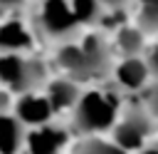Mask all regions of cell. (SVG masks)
<instances>
[{
  "label": "cell",
  "mask_w": 158,
  "mask_h": 154,
  "mask_svg": "<svg viewBox=\"0 0 158 154\" xmlns=\"http://www.w3.org/2000/svg\"><path fill=\"white\" fill-rule=\"evenodd\" d=\"M109 60H111L109 45L99 35H89L81 42H74V40L62 42L57 50V65L74 82L101 77L109 70Z\"/></svg>",
  "instance_id": "cell-1"
},
{
  "label": "cell",
  "mask_w": 158,
  "mask_h": 154,
  "mask_svg": "<svg viewBox=\"0 0 158 154\" xmlns=\"http://www.w3.org/2000/svg\"><path fill=\"white\" fill-rule=\"evenodd\" d=\"M72 112H74V129L86 137H96L99 132H106L109 127L116 124L118 99L106 89H89L79 94Z\"/></svg>",
  "instance_id": "cell-2"
},
{
  "label": "cell",
  "mask_w": 158,
  "mask_h": 154,
  "mask_svg": "<svg viewBox=\"0 0 158 154\" xmlns=\"http://www.w3.org/2000/svg\"><path fill=\"white\" fill-rule=\"evenodd\" d=\"M49 82L44 62L27 57L25 52H7L0 55V87L10 94H27L40 92Z\"/></svg>",
  "instance_id": "cell-3"
},
{
  "label": "cell",
  "mask_w": 158,
  "mask_h": 154,
  "mask_svg": "<svg viewBox=\"0 0 158 154\" xmlns=\"http://www.w3.org/2000/svg\"><path fill=\"white\" fill-rule=\"evenodd\" d=\"M32 32L35 37H44L52 42H69L74 40L79 22L69 7V0H40L32 12Z\"/></svg>",
  "instance_id": "cell-4"
},
{
  "label": "cell",
  "mask_w": 158,
  "mask_h": 154,
  "mask_svg": "<svg viewBox=\"0 0 158 154\" xmlns=\"http://www.w3.org/2000/svg\"><path fill=\"white\" fill-rule=\"evenodd\" d=\"M12 114L27 127H42V124H49L52 117H54V109L47 99L44 92H27V94H20L17 102H15V109Z\"/></svg>",
  "instance_id": "cell-5"
},
{
  "label": "cell",
  "mask_w": 158,
  "mask_h": 154,
  "mask_svg": "<svg viewBox=\"0 0 158 154\" xmlns=\"http://www.w3.org/2000/svg\"><path fill=\"white\" fill-rule=\"evenodd\" d=\"M151 132V122L143 112L133 109L128 112L121 122L114 124V144H118L123 152H131V149H141L146 137Z\"/></svg>",
  "instance_id": "cell-6"
},
{
  "label": "cell",
  "mask_w": 158,
  "mask_h": 154,
  "mask_svg": "<svg viewBox=\"0 0 158 154\" xmlns=\"http://www.w3.org/2000/svg\"><path fill=\"white\" fill-rule=\"evenodd\" d=\"M64 144H67V129L52 122L27 129V137H25L27 154H59Z\"/></svg>",
  "instance_id": "cell-7"
},
{
  "label": "cell",
  "mask_w": 158,
  "mask_h": 154,
  "mask_svg": "<svg viewBox=\"0 0 158 154\" xmlns=\"http://www.w3.org/2000/svg\"><path fill=\"white\" fill-rule=\"evenodd\" d=\"M32 42H35V32L30 25L12 17H0V55L27 52Z\"/></svg>",
  "instance_id": "cell-8"
},
{
  "label": "cell",
  "mask_w": 158,
  "mask_h": 154,
  "mask_svg": "<svg viewBox=\"0 0 158 154\" xmlns=\"http://www.w3.org/2000/svg\"><path fill=\"white\" fill-rule=\"evenodd\" d=\"M25 137L27 127L12 112H0V154H20L25 149Z\"/></svg>",
  "instance_id": "cell-9"
},
{
  "label": "cell",
  "mask_w": 158,
  "mask_h": 154,
  "mask_svg": "<svg viewBox=\"0 0 158 154\" xmlns=\"http://www.w3.org/2000/svg\"><path fill=\"white\" fill-rule=\"evenodd\" d=\"M44 94H47V99H49V104H52V109H54V114H57V112L74 109L81 89H79V84H77L74 79L67 77V79H49V82L44 84Z\"/></svg>",
  "instance_id": "cell-10"
},
{
  "label": "cell",
  "mask_w": 158,
  "mask_h": 154,
  "mask_svg": "<svg viewBox=\"0 0 158 154\" xmlns=\"http://www.w3.org/2000/svg\"><path fill=\"white\" fill-rule=\"evenodd\" d=\"M146 77H148V65H146L143 60H138V57H126V60L116 67V79H118V84L126 87V89H138V87H143Z\"/></svg>",
  "instance_id": "cell-11"
},
{
  "label": "cell",
  "mask_w": 158,
  "mask_h": 154,
  "mask_svg": "<svg viewBox=\"0 0 158 154\" xmlns=\"http://www.w3.org/2000/svg\"><path fill=\"white\" fill-rule=\"evenodd\" d=\"M69 7H72V12H74L79 27H81V25H94V22H99V20L104 17V10H106V7L101 5V0H69Z\"/></svg>",
  "instance_id": "cell-12"
},
{
  "label": "cell",
  "mask_w": 158,
  "mask_h": 154,
  "mask_svg": "<svg viewBox=\"0 0 158 154\" xmlns=\"http://www.w3.org/2000/svg\"><path fill=\"white\" fill-rule=\"evenodd\" d=\"M116 45L118 50L126 55V57H136L141 50H143V32L138 27H121L118 35H116Z\"/></svg>",
  "instance_id": "cell-13"
},
{
  "label": "cell",
  "mask_w": 158,
  "mask_h": 154,
  "mask_svg": "<svg viewBox=\"0 0 158 154\" xmlns=\"http://www.w3.org/2000/svg\"><path fill=\"white\" fill-rule=\"evenodd\" d=\"M72 154H128V152H123L114 142H106V139H99V137H86V139L77 142Z\"/></svg>",
  "instance_id": "cell-14"
},
{
  "label": "cell",
  "mask_w": 158,
  "mask_h": 154,
  "mask_svg": "<svg viewBox=\"0 0 158 154\" xmlns=\"http://www.w3.org/2000/svg\"><path fill=\"white\" fill-rule=\"evenodd\" d=\"M138 30L141 32H158V2H141L138 7Z\"/></svg>",
  "instance_id": "cell-15"
},
{
  "label": "cell",
  "mask_w": 158,
  "mask_h": 154,
  "mask_svg": "<svg viewBox=\"0 0 158 154\" xmlns=\"http://www.w3.org/2000/svg\"><path fill=\"white\" fill-rule=\"evenodd\" d=\"M25 2H27V0H0V17H7L10 12L20 10Z\"/></svg>",
  "instance_id": "cell-16"
},
{
  "label": "cell",
  "mask_w": 158,
  "mask_h": 154,
  "mask_svg": "<svg viewBox=\"0 0 158 154\" xmlns=\"http://www.w3.org/2000/svg\"><path fill=\"white\" fill-rule=\"evenodd\" d=\"M146 65H148V72L158 75V45H156V47L148 52V62H146Z\"/></svg>",
  "instance_id": "cell-17"
},
{
  "label": "cell",
  "mask_w": 158,
  "mask_h": 154,
  "mask_svg": "<svg viewBox=\"0 0 158 154\" xmlns=\"http://www.w3.org/2000/svg\"><path fill=\"white\" fill-rule=\"evenodd\" d=\"M101 5H104L106 10H121V7L126 5V0H101Z\"/></svg>",
  "instance_id": "cell-18"
},
{
  "label": "cell",
  "mask_w": 158,
  "mask_h": 154,
  "mask_svg": "<svg viewBox=\"0 0 158 154\" xmlns=\"http://www.w3.org/2000/svg\"><path fill=\"white\" fill-rule=\"evenodd\" d=\"M7 104H10V92L0 87V112H5V109H7Z\"/></svg>",
  "instance_id": "cell-19"
},
{
  "label": "cell",
  "mask_w": 158,
  "mask_h": 154,
  "mask_svg": "<svg viewBox=\"0 0 158 154\" xmlns=\"http://www.w3.org/2000/svg\"><path fill=\"white\" fill-rule=\"evenodd\" d=\"M151 109H153V112H158V87L151 92Z\"/></svg>",
  "instance_id": "cell-20"
},
{
  "label": "cell",
  "mask_w": 158,
  "mask_h": 154,
  "mask_svg": "<svg viewBox=\"0 0 158 154\" xmlns=\"http://www.w3.org/2000/svg\"><path fill=\"white\" fill-rule=\"evenodd\" d=\"M141 154H158V147H146L141 149Z\"/></svg>",
  "instance_id": "cell-21"
},
{
  "label": "cell",
  "mask_w": 158,
  "mask_h": 154,
  "mask_svg": "<svg viewBox=\"0 0 158 154\" xmlns=\"http://www.w3.org/2000/svg\"><path fill=\"white\" fill-rule=\"evenodd\" d=\"M146 2H158V0H146Z\"/></svg>",
  "instance_id": "cell-22"
}]
</instances>
